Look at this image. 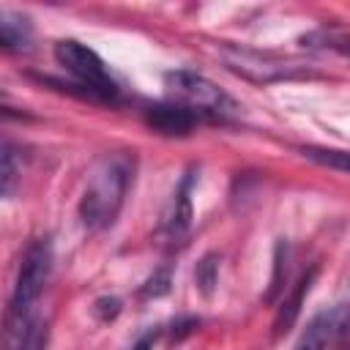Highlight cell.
Masks as SVG:
<instances>
[{
  "label": "cell",
  "mask_w": 350,
  "mask_h": 350,
  "mask_svg": "<svg viewBox=\"0 0 350 350\" xmlns=\"http://www.w3.org/2000/svg\"><path fill=\"white\" fill-rule=\"evenodd\" d=\"M197 325H200V320H197V317H180V320H175V323H172L170 339H172V342H180V339H183V336H189Z\"/></svg>",
  "instance_id": "ac0fdd59"
},
{
  "label": "cell",
  "mask_w": 350,
  "mask_h": 350,
  "mask_svg": "<svg viewBox=\"0 0 350 350\" xmlns=\"http://www.w3.org/2000/svg\"><path fill=\"white\" fill-rule=\"evenodd\" d=\"M216 279H219V257L216 254H205L197 268H194V282H197V290L208 298L213 295V287H216Z\"/></svg>",
  "instance_id": "4fadbf2b"
},
{
  "label": "cell",
  "mask_w": 350,
  "mask_h": 350,
  "mask_svg": "<svg viewBox=\"0 0 350 350\" xmlns=\"http://www.w3.org/2000/svg\"><path fill=\"white\" fill-rule=\"evenodd\" d=\"M0 44L8 52L27 49L30 44V22L25 16H14L8 11L0 14Z\"/></svg>",
  "instance_id": "8fae6325"
},
{
  "label": "cell",
  "mask_w": 350,
  "mask_h": 350,
  "mask_svg": "<svg viewBox=\"0 0 350 350\" xmlns=\"http://www.w3.org/2000/svg\"><path fill=\"white\" fill-rule=\"evenodd\" d=\"M331 46H334L336 52H342V55H350V38H345V41L334 38V41H331Z\"/></svg>",
  "instance_id": "ffe728a7"
},
{
  "label": "cell",
  "mask_w": 350,
  "mask_h": 350,
  "mask_svg": "<svg viewBox=\"0 0 350 350\" xmlns=\"http://www.w3.org/2000/svg\"><path fill=\"white\" fill-rule=\"evenodd\" d=\"M347 323H350V306L342 304L323 309L306 323L293 350H328V345L347 328Z\"/></svg>",
  "instance_id": "8992f818"
},
{
  "label": "cell",
  "mask_w": 350,
  "mask_h": 350,
  "mask_svg": "<svg viewBox=\"0 0 350 350\" xmlns=\"http://www.w3.org/2000/svg\"><path fill=\"white\" fill-rule=\"evenodd\" d=\"M93 314H96V320H101V323L115 320V317L120 314V298H115V295L96 298V301H93Z\"/></svg>",
  "instance_id": "e0dca14e"
},
{
  "label": "cell",
  "mask_w": 350,
  "mask_h": 350,
  "mask_svg": "<svg viewBox=\"0 0 350 350\" xmlns=\"http://www.w3.org/2000/svg\"><path fill=\"white\" fill-rule=\"evenodd\" d=\"M170 282H172L170 268H159V271H153V276L142 284L139 295H142V298H159V295H167V293H170Z\"/></svg>",
  "instance_id": "2e32d148"
},
{
  "label": "cell",
  "mask_w": 350,
  "mask_h": 350,
  "mask_svg": "<svg viewBox=\"0 0 350 350\" xmlns=\"http://www.w3.org/2000/svg\"><path fill=\"white\" fill-rule=\"evenodd\" d=\"M156 336H159V331H148V334H142L131 350H153V345H156Z\"/></svg>",
  "instance_id": "d6986e66"
},
{
  "label": "cell",
  "mask_w": 350,
  "mask_h": 350,
  "mask_svg": "<svg viewBox=\"0 0 350 350\" xmlns=\"http://www.w3.org/2000/svg\"><path fill=\"white\" fill-rule=\"evenodd\" d=\"M145 123L167 137H186L191 134V129L202 120V115H197L194 109L178 104V101H164V104H150L142 109Z\"/></svg>",
  "instance_id": "52a82bcc"
},
{
  "label": "cell",
  "mask_w": 350,
  "mask_h": 350,
  "mask_svg": "<svg viewBox=\"0 0 350 350\" xmlns=\"http://www.w3.org/2000/svg\"><path fill=\"white\" fill-rule=\"evenodd\" d=\"M55 60L79 82V88H85V93L90 98H104V101L118 98L115 79L109 77L104 60L90 46H85L74 38H63L55 44Z\"/></svg>",
  "instance_id": "3957f363"
},
{
  "label": "cell",
  "mask_w": 350,
  "mask_h": 350,
  "mask_svg": "<svg viewBox=\"0 0 350 350\" xmlns=\"http://www.w3.org/2000/svg\"><path fill=\"white\" fill-rule=\"evenodd\" d=\"M14 350H46L49 345V325L41 314H30L11 328Z\"/></svg>",
  "instance_id": "30bf717a"
},
{
  "label": "cell",
  "mask_w": 350,
  "mask_h": 350,
  "mask_svg": "<svg viewBox=\"0 0 350 350\" xmlns=\"http://www.w3.org/2000/svg\"><path fill=\"white\" fill-rule=\"evenodd\" d=\"M164 85L172 96V101L194 109L202 118H221L235 109L232 98L208 77L189 71V68H175L164 74Z\"/></svg>",
  "instance_id": "277c9868"
},
{
  "label": "cell",
  "mask_w": 350,
  "mask_h": 350,
  "mask_svg": "<svg viewBox=\"0 0 350 350\" xmlns=\"http://www.w3.org/2000/svg\"><path fill=\"white\" fill-rule=\"evenodd\" d=\"M287 276V241H279L273 249V273H271V287L265 293V301H276V295L282 293Z\"/></svg>",
  "instance_id": "5bb4252c"
},
{
  "label": "cell",
  "mask_w": 350,
  "mask_h": 350,
  "mask_svg": "<svg viewBox=\"0 0 350 350\" xmlns=\"http://www.w3.org/2000/svg\"><path fill=\"white\" fill-rule=\"evenodd\" d=\"M134 167H137V159L129 150L104 153L93 164L79 200V219L88 230L98 232L115 224L126 202L129 186L134 180Z\"/></svg>",
  "instance_id": "6da1fadb"
},
{
  "label": "cell",
  "mask_w": 350,
  "mask_h": 350,
  "mask_svg": "<svg viewBox=\"0 0 350 350\" xmlns=\"http://www.w3.org/2000/svg\"><path fill=\"white\" fill-rule=\"evenodd\" d=\"M221 55H224V63L235 74H241L246 79H254V82H273V79H284V77H293L295 74V66H290L284 60H276L271 55L252 52V49L227 46Z\"/></svg>",
  "instance_id": "5b68a950"
},
{
  "label": "cell",
  "mask_w": 350,
  "mask_h": 350,
  "mask_svg": "<svg viewBox=\"0 0 350 350\" xmlns=\"http://www.w3.org/2000/svg\"><path fill=\"white\" fill-rule=\"evenodd\" d=\"M314 276H317V265H312L298 282H295V287H293V293L282 301V306L276 309V320H273V328H276V334H284V331H290L293 328V323H295V317L301 314V304H304V298H306V293L312 290V282H314Z\"/></svg>",
  "instance_id": "9c48e42d"
},
{
  "label": "cell",
  "mask_w": 350,
  "mask_h": 350,
  "mask_svg": "<svg viewBox=\"0 0 350 350\" xmlns=\"http://www.w3.org/2000/svg\"><path fill=\"white\" fill-rule=\"evenodd\" d=\"M19 175H22V159L14 145H5L3 148V197H11Z\"/></svg>",
  "instance_id": "9a60e30c"
},
{
  "label": "cell",
  "mask_w": 350,
  "mask_h": 350,
  "mask_svg": "<svg viewBox=\"0 0 350 350\" xmlns=\"http://www.w3.org/2000/svg\"><path fill=\"white\" fill-rule=\"evenodd\" d=\"M191 183H194V175L186 172L183 180L178 183V189L172 191V200L167 202V211H164V219H161V230L170 235V238H183L191 227Z\"/></svg>",
  "instance_id": "ba28073f"
},
{
  "label": "cell",
  "mask_w": 350,
  "mask_h": 350,
  "mask_svg": "<svg viewBox=\"0 0 350 350\" xmlns=\"http://www.w3.org/2000/svg\"><path fill=\"white\" fill-rule=\"evenodd\" d=\"M49 273H52V243H49V238H38L27 246V252L22 257L14 295L8 304V328H14L16 323H22L25 317L33 314V304L38 301Z\"/></svg>",
  "instance_id": "7a4b0ae2"
},
{
  "label": "cell",
  "mask_w": 350,
  "mask_h": 350,
  "mask_svg": "<svg viewBox=\"0 0 350 350\" xmlns=\"http://www.w3.org/2000/svg\"><path fill=\"white\" fill-rule=\"evenodd\" d=\"M301 153L320 164V167H328V170H339V172H347L350 175V150H334V148H301Z\"/></svg>",
  "instance_id": "7c38bea8"
}]
</instances>
